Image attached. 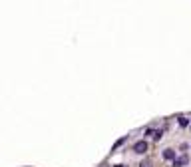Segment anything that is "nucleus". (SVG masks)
<instances>
[{"mask_svg": "<svg viewBox=\"0 0 191 167\" xmlns=\"http://www.w3.org/2000/svg\"><path fill=\"white\" fill-rule=\"evenodd\" d=\"M147 147H149L147 141H143V139H141V141H138V143L134 145V153H138V155H143V153L147 151Z\"/></svg>", "mask_w": 191, "mask_h": 167, "instance_id": "nucleus-1", "label": "nucleus"}, {"mask_svg": "<svg viewBox=\"0 0 191 167\" xmlns=\"http://www.w3.org/2000/svg\"><path fill=\"white\" fill-rule=\"evenodd\" d=\"M163 159H167V161H173V159H175V151H173L171 147L163 149Z\"/></svg>", "mask_w": 191, "mask_h": 167, "instance_id": "nucleus-2", "label": "nucleus"}, {"mask_svg": "<svg viewBox=\"0 0 191 167\" xmlns=\"http://www.w3.org/2000/svg\"><path fill=\"white\" fill-rule=\"evenodd\" d=\"M183 165H187V157L183 155V157H175L173 159V167H183Z\"/></svg>", "mask_w": 191, "mask_h": 167, "instance_id": "nucleus-3", "label": "nucleus"}, {"mask_svg": "<svg viewBox=\"0 0 191 167\" xmlns=\"http://www.w3.org/2000/svg\"><path fill=\"white\" fill-rule=\"evenodd\" d=\"M179 125H181V127H187V125H189V119L187 117H179Z\"/></svg>", "mask_w": 191, "mask_h": 167, "instance_id": "nucleus-4", "label": "nucleus"}, {"mask_svg": "<svg viewBox=\"0 0 191 167\" xmlns=\"http://www.w3.org/2000/svg\"><path fill=\"white\" fill-rule=\"evenodd\" d=\"M161 135H163V131H161V129H157V131H153V137H155V139H161Z\"/></svg>", "mask_w": 191, "mask_h": 167, "instance_id": "nucleus-5", "label": "nucleus"}, {"mask_svg": "<svg viewBox=\"0 0 191 167\" xmlns=\"http://www.w3.org/2000/svg\"><path fill=\"white\" fill-rule=\"evenodd\" d=\"M125 139H128V137H121V139H118V141H115V145H114V149H115V147H119V145H124V141H125Z\"/></svg>", "mask_w": 191, "mask_h": 167, "instance_id": "nucleus-6", "label": "nucleus"}, {"mask_svg": "<svg viewBox=\"0 0 191 167\" xmlns=\"http://www.w3.org/2000/svg\"><path fill=\"white\" fill-rule=\"evenodd\" d=\"M139 167H151V165H149V163L145 161V163H141V165H139Z\"/></svg>", "mask_w": 191, "mask_h": 167, "instance_id": "nucleus-7", "label": "nucleus"}, {"mask_svg": "<svg viewBox=\"0 0 191 167\" xmlns=\"http://www.w3.org/2000/svg\"><path fill=\"white\" fill-rule=\"evenodd\" d=\"M114 167H128V165H121V163H119V165H114Z\"/></svg>", "mask_w": 191, "mask_h": 167, "instance_id": "nucleus-8", "label": "nucleus"}]
</instances>
